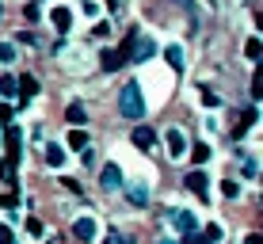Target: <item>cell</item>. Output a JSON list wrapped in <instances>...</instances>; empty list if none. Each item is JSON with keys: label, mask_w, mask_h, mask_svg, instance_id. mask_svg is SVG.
Here are the masks:
<instances>
[{"label": "cell", "mask_w": 263, "mask_h": 244, "mask_svg": "<svg viewBox=\"0 0 263 244\" xmlns=\"http://www.w3.org/2000/svg\"><path fill=\"white\" fill-rule=\"evenodd\" d=\"M122 58L126 61H149L153 58V53H157V46H153V39H145V34L141 31H130V34H126V42H122Z\"/></svg>", "instance_id": "cell-1"}, {"label": "cell", "mask_w": 263, "mask_h": 244, "mask_svg": "<svg viewBox=\"0 0 263 244\" xmlns=\"http://www.w3.org/2000/svg\"><path fill=\"white\" fill-rule=\"evenodd\" d=\"M119 111L126 115V119H134V122L145 115V99H141V84L138 80H130V84L119 92Z\"/></svg>", "instance_id": "cell-2"}, {"label": "cell", "mask_w": 263, "mask_h": 244, "mask_svg": "<svg viewBox=\"0 0 263 244\" xmlns=\"http://www.w3.org/2000/svg\"><path fill=\"white\" fill-rule=\"evenodd\" d=\"M15 96H20V99H23V103H31V99H34V96H39V80H34L31 73H23L20 80H15Z\"/></svg>", "instance_id": "cell-3"}, {"label": "cell", "mask_w": 263, "mask_h": 244, "mask_svg": "<svg viewBox=\"0 0 263 244\" xmlns=\"http://www.w3.org/2000/svg\"><path fill=\"white\" fill-rule=\"evenodd\" d=\"M119 183H122V168L119 164H103V172H99V187H103V191H115Z\"/></svg>", "instance_id": "cell-4"}, {"label": "cell", "mask_w": 263, "mask_h": 244, "mask_svg": "<svg viewBox=\"0 0 263 244\" xmlns=\"http://www.w3.org/2000/svg\"><path fill=\"white\" fill-rule=\"evenodd\" d=\"M168 218H172V225H176V229H183V233H195V225H198V218H195L191 210H172Z\"/></svg>", "instance_id": "cell-5"}, {"label": "cell", "mask_w": 263, "mask_h": 244, "mask_svg": "<svg viewBox=\"0 0 263 244\" xmlns=\"http://www.w3.org/2000/svg\"><path fill=\"white\" fill-rule=\"evenodd\" d=\"M50 23L58 27L61 34H69V27H72V12H69L65 4H58V8H53V12H50Z\"/></svg>", "instance_id": "cell-6"}, {"label": "cell", "mask_w": 263, "mask_h": 244, "mask_svg": "<svg viewBox=\"0 0 263 244\" xmlns=\"http://www.w3.org/2000/svg\"><path fill=\"white\" fill-rule=\"evenodd\" d=\"M99 65H103V73H119V69L126 65V58L119 50H103V53H99Z\"/></svg>", "instance_id": "cell-7"}, {"label": "cell", "mask_w": 263, "mask_h": 244, "mask_svg": "<svg viewBox=\"0 0 263 244\" xmlns=\"http://www.w3.org/2000/svg\"><path fill=\"white\" fill-rule=\"evenodd\" d=\"M206 183H210L206 172H187V179H183V187H187V191H195L198 198H206Z\"/></svg>", "instance_id": "cell-8"}, {"label": "cell", "mask_w": 263, "mask_h": 244, "mask_svg": "<svg viewBox=\"0 0 263 244\" xmlns=\"http://www.w3.org/2000/svg\"><path fill=\"white\" fill-rule=\"evenodd\" d=\"M164 141H168V157H183V153H187V138L179 130H168Z\"/></svg>", "instance_id": "cell-9"}, {"label": "cell", "mask_w": 263, "mask_h": 244, "mask_svg": "<svg viewBox=\"0 0 263 244\" xmlns=\"http://www.w3.org/2000/svg\"><path fill=\"white\" fill-rule=\"evenodd\" d=\"M72 233H77V237L80 240H96V218H77V221H72Z\"/></svg>", "instance_id": "cell-10"}, {"label": "cell", "mask_w": 263, "mask_h": 244, "mask_svg": "<svg viewBox=\"0 0 263 244\" xmlns=\"http://www.w3.org/2000/svg\"><path fill=\"white\" fill-rule=\"evenodd\" d=\"M134 145L138 149H153L157 145V130H153V126H138V130H134Z\"/></svg>", "instance_id": "cell-11"}, {"label": "cell", "mask_w": 263, "mask_h": 244, "mask_svg": "<svg viewBox=\"0 0 263 244\" xmlns=\"http://www.w3.org/2000/svg\"><path fill=\"white\" fill-rule=\"evenodd\" d=\"M42 157H46V164L50 168H65V149H61V145H46V149H42Z\"/></svg>", "instance_id": "cell-12"}, {"label": "cell", "mask_w": 263, "mask_h": 244, "mask_svg": "<svg viewBox=\"0 0 263 244\" xmlns=\"http://www.w3.org/2000/svg\"><path fill=\"white\" fill-rule=\"evenodd\" d=\"M210 153H214V149L206 145V141H198V145L191 149V160H195V164H206V160H210Z\"/></svg>", "instance_id": "cell-13"}, {"label": "cell", "mask_w": 263, "mask_h": 244, "mask_svg": "<svg viewBox=\"0 0 263 244\" xmlns=\"http://www.w3.org/2000/svg\"><path fill=\"white\" fill-rule=\"evenodd\" d=\"M130 202H134V206H145V202H149V191H145V183H134V187H130Z\"/></svg>", "instance_id": "cell-14"}, {"label": "cell", "mask_w": 263, "mask_h": 244, "mask_svg": "<svg viewBox=\"0 0 263 244\" xmlns=\"http://www.w3.org/2000/svg\"><path fill=\"white\" fill-rule=\"evenodd\" d=\"M0 206H4V210H15V206H20V191H15V187H8V191L0 195Z\"/></svg>", "instance_id": "cell-15"}, {"label": "cell", "mask_w": 263, "mask_h": 244, "mask_svg": "<svg viewBox=\"0 0 263 244\" xmlns=\"http://www.w3.org/2000/svg\"><path fill=\"white\" fill-rule=\"evenodd\" d=\"M164 58H168V65H172V69H183V50H179V46H168V50H164Z\"/></svg>", "instance_id": "cell-16"}, {"label": "cell", "mask_w": 263, "mask_h": 244, "mask_svg": "<svg viewBox=\"0 0 263 244\" xmlns=\"http://www.w3.org/2000/svg\"><path fill=\"white\" fill-rule=\"evenodd\" d=\"M65 119H69L72 126H80V122H84V103H69V111H65Z\"/></svg>", "instance_id": "cell-17"}, {"label": "cell", "mask_w": 263, "mask_h": 244, "mask_svg": "<svg viewBox=\"0 0 263 244\" xmlns=\"http://www.w3.org/2000/svg\"><path fill=\"white\" fill-rule=\"evenodd\" d=\"M12 96H15V77L4 73V77H0V99H12Z\"/></svg>", "instance_id": "cell-18"}, {"label": "cell", "mask_w": 263, "mask_h": 244, "mask_svg": "<svg viewBox=\"0 0 263 244\" xmlns=\"http://www.w3.org/2000/svg\"><path fill=\"white\" fill-rule=\"evenodd\" d=\"M69 149H88V134L84 130H72L69 134Z\"/></svg>", "instance_id": "cell-19"}, {"label": "cell", "mask_w": 263, "mask_h": 244, "mask_svg": "<svg viewBox=\"0 0 263 244\" xmlns=\"http://www.w3.org/2000/svg\"><path fill=\"white\" fill-rule=\"evenodd\" d=\"M244 53H248V61H259V39H256V34L244 42Z\"/></svg>", "instance_id": "cell-20"}, {"label": "cell", "mask_w": 263, "mask_h": 244, "mask_svg": "<svg viewBox=\"0 0 263 244\" xmlns=\"http://www.w3.org/2000/svg\"><path fill=\"white\" fill-rule=\"evenodd\" d=\"M0 61H15V46L12 42H0Z\"/></svg>", "instance_id": "cell-21"}, {"label": "cell", "mask_w": 263, "mask_h": 244, "mask_svg": "<svg viewBox=\"0 0 263 244\" xmlns=\"http://www.w3.org/2000/svg\"><path fill=\"white\" fill-rule=\"evenodd\" d=\"M27 229H31V233H34V237H42V233H46V225H42L39 218H27Z\"/></svg>", "instance_id": "cell-22"}, {"label": "cell", "mask_w": 263, "mask_h": 244, "mask_svg": "<svg viewBox=\"0 0 263 244\" xmlns=\"http://www.w3.org/2000/svg\"><path fill=\"white\" fill-rule=\"evenodd\" d=\"M0 244H15V233H12V225H0Z\"/></svg>", "instance_id": "cell-23"}, {"label": "cell", "mask_w": 263, "mask_h": 244, "mask_svg": "<svg viewBox=\"0 0 263 244\" xmlns=\"http://www.w3.org/2000/svg\"><path fill=\"white\" fill-rule=\"evenodd\" d=\"M92 34H96V39H107V34H111V23H103V20H99V23L92 27Z\"/></svg>", "instance_id": "cell-24"}, {"label": "cell", "mask_w": 263, "mask_h": 244, "mask_svg": "<svg viewBox=\"0 0 263 244\" xmlns=\"http://www.w3.org/2000/svg\"><path fill=\"white\" fill-rule=\"evenodd\" d=\"M221 195H229V198H237V195H240V187H237V183H233V179H225V183H221Z\"/></svg>", "instance_id": "cell-25"}, {"label": "cell", "mask_w": 263, "mask_h": 244, "mask_svg": "<svg viewBox=\"0 0 263 244\" xmlns=\"http://www.w3.org/2000/svg\"><path fill=\"white\" fill-rule=\"evenodd\" d=\"M202 103H206V107H217L221 99H217V92H210V88H202Z\"/></svg>", "instance_id": "cell-26"}, {"label": "cell", "mask_w": 263, "mask_h": 244, "mask_svg": "<svg viewBox=\"0 0 263 244\" xmlns=\"http://www.w3.org/2000/svg\"><path fill=\"white\" fill-rule=\"evenodd\" d=\"M183 244H210V240H206V237H198V233H187Z\"/></svg>", "instance_id": "cell-27"}, {"label": "cell", "mask_w": 263, "mask_h": 244, "mask_svg": "<svg viewBox=\"0 0 263 244\" xmlns=\"http://www.w3.org/2000/svg\"><path fill=\"white\" fill-rule=\"evenodd\" d=\"M256 172H259L256 160H244V176H252V179H256Z\"/></svg>", "instance_id": "cell-28"}, {"label": "cell", "mask_w": 263, "mask_h": 244, "mask_svg": "<svg viewBox=\"0 0 263 244\" xmlns=\"http://www.w3.org/2000/svg\"><path fill=\"white\" fill-rule=\"evenodd\" d=\"M206 240H221V225H210V229H206Z\"/></svg>", "instance_id": "cell-29"}, {"label": "cell", "mask_w": 263, "mask_h": 244, "mask_svg": "<svg viewBox=\"0 0 263 244\" xmlns=\"http://www.w3.org/2000/svg\"><path fill=\"white\" fill-rule=\"evenodd\" d=\"M252 99H259V69L252 73Z\"/></svg>", "instance_id": "cell-30"}, {"label": "cell", "mask_w": 263, "mask_h": 244, "mask_svg": "<svg viewBox=\"0 0 263 244\" xmlns=\"http://www.w3.org/2000/svg\"><path fill=\"white\" fill-rule=\"evenodd\" d=\"M103 244H126V240H122V233H107V240H103Z\"/></svg>", "instance_id": "cell-31"}, {"label": "cell", "mask_w": 263, "mask_h": 244, "mask_svg": "<svg viewBox=\"0 0 263 244\" xmlns=\"http://www.w3.org/2000/svg\"><path fill=\"white\" fill-rule=\"evenodd\" d=\"M0 119H8V122H12V107H8V103H0Z\"/></svg>", "instance_id": "cell-32"}, {"label": "cell", "mask_w": 263, "mask_h": 244, "mask_svg": "<svg viewBox=\"0 0 263 244\" xmlns=\"http://www.w3.org/2000/svg\"><path fill=\"white\" fill-rule=\"evenodd\" d=\"M244 244H263V237H259V233H252V237L244 240Z\"/></svg>", "instance_id": "cell-33"}, {"label": "cell", "mask_w": 263, "mask_h": 244, "mask_svg": "<svg viewBox=\"0 0 263 244\" xmlns=\"http://www.w3.org/2000/svg\"><path fill=\"white\" fill-rule=\"evenodd\" d=\"M160 244H172V240H160Z\"/></svg>", "instance_id": "cell-34"}, {"label": "cell", "mask_w": 263, "mask_h": 244, "mask_svg": "<svg viewBox=\"0 0 263 244\" xmlns=\"http://www.w3.org/2000/svg\"><path fill=\"white\" fill-rule=\"evenodd\" d=\"M111 4H119V0H111Z\"/></svg>", "instance_id": "cell-35"}]
</instances>
